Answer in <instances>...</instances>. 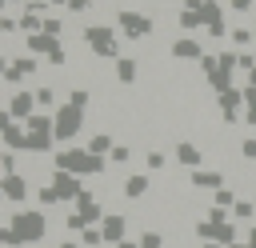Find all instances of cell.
Segmentation results:
<instances>
[{
	"instance_id": "obj_1",
	"label": "cell",
	"mask_w": 256,
	"mask_h": 248,
	"mask_svg": "<svg viewBox=\"0 0 256 248\" xmlns=\"http://www.w3.org/2000/svg\"><path fill=\"white\" fill-rule=\"evenodd\" d=\"M192 232H196V240L200 244H224V248H232V244H240V232H236V220H232V212H220V208H208V216L204 220H196L192 224Z\"/></svg>"
},
{
	"instance_id": "obj_2",
	"label": "cell",
	"mask_w": 256,
	"mask_h": 248,
	"mask_svg": "<svg viewBox=\"0 0 256 248\" xmlns=\"http://www.w3.org/2000/svg\"><path fill=\"white\" fill-rule=\"evenodd\" d=\"M52 168L56 172H72V176H100L104 168H108V160L104 156H92L88 148H60L56 156H52Z\"/></svg>"
},
{
	"instance_id": "obj_3",
	"label": "cell",
	"mask_w": 256,
	"mask_h": 248,
	"mask_svg": "<svg viewBox=\"0 0 256 248\" xmlns=\"http://www.w3.org/2000/svg\"><path fill=\"white\" fill-rule=\"evenodd\" d=\"M4 224L16 232L20 248H28V244H40V240L48 236V212H44V208H20V212H12Z\"/></svg>"
},
{
	"instance_id": "obj_4",
	"label": "cell",
	"mask_w": 256,
	"mask_h": 248,
	"mask_svg": "<svg viewBox=\"0 0 256 248\" xmlns=\"http://www.w3.org/2000/svg\"><path fill=\"white\" fill-rule=\"evenodd\" d=\"M80 36H84V48L96 60H120V32L112 24H88Z\"/></svg>"
},
{
	"instance_id": "obj_5",
	"label": "cell",
	"mask_w": 256,
	"mask_h": 248,
	"mask_svg": "<svg viewBox=\"0 0 256 248\" xmlns=\"http://www.w3.org/2000/svg\"><path fill=\"white\" fill-rule=\"evenodd\" d=\"M52 148H56V120H52V112H36L28 120V152L48 156Z\"/></svg>"
},
{
	"instance_id": "obj_6",
	"label": "cell",
	"mask_w": 256,
	"mask_h": 248,
	"mask_svg": "<svg viewBox=\"0 0 256 248\" xmlns=\"http://www.w3.org/2000/svg\"><path fill=\"white\" fill-rule=\"evenodd\" d=\"M152 28H156V20L148 12H136V8H120L116 12V32L128 36V40H148Z\"/></svg>"
},
{
	"instance_id": "obj_7",
	"label": "cell",
	"mask_w": 256,
	"mask_h": 248,
	"mask_svg": "<svg viewBox=\"0 0 256 248\" xmlns=\"http://www.w3.org/2000/svg\"><path fill=\"white\" fill-rule=\"evenodd\" d=\"M52 120H56V144H64V148H72V140L80 136V128H84V112L80 108H72L68 100L52 112Z\"/></svg>"
},
{
	"instance_id": "obj_8",
	"label": "cell",
	"mask_w": 256,
	"mask_h": 248,
	"mask_svg": "<svg viewBox=\"0 0 256 248\" xmlns=\"http://www.w3.org/2000/svg\"><path fill=\"white\" fill-rule=\"evenodd\" d=\"M0 140H4V152H28V124L12 120L8 108L0 112Z\"/></svg>"
},
{
	"instance_id": "obj_9",
	"label": "cell",
	"mask_w": 256,
	"mask_h": 248,
	"mask_svg": "<svg viewBox=\"0 0 256 248\" xmlns=\"http://www.w3.org/2000/svg\"><path fill=\"white\" fill-rule=\"evenodd\" d=\"M8 112H12V120H20V124H28L40 108H36V92L32 88H20V92H8Z\"/></svg>"
},
{
	"instance_id": "obj_10",
	"label": "cell",
	"mask_w": 256,
	"mask_h": 248,
	"mask_svg": "<svg viewBox=\"0 0 256 248\" xmlns=\"http://www.w3.org/2000/svg\"><path fill=\"white\" fill-rule=\"evenodd\" d=\"M52 188H56V196H60V204H76L80 200V192H84V184H80V176H72V172H52V180H48Z\"/></svg>"
},
{
	"instance_id": "obj_11",
	"label": "cell",
	"mask_w": 256,
	"mask_h": 248,
	"mask_svg": "<svg viewBox=\"0 0 256 248\" xmlns=\"http://www.w3.org/2000/svg\"><path fill=\"white\" fill-rule=\"evenodd\" d=\"M200 16H204V32L212 40H224V32H232V28H224V4L220 0H204L200 4Z\"/></svg>"
},
{
	"instance_id": "obj_12",
	"label": "cell",
	"mask_w": 256,
	"mask_h": 248,
	"mask_svg": "<svg viewBox=\"0 0 256 248\" xmlns=\"http://www.w3.org/2000/svg\"><path fill=\"white\" fill-rule=\"evenodd\" d=\"M172 60H184V64H200L208 52H204V44L196 40V36H180V40H172Z\"/></svg>"
},
{
	"instance_id": "obj_13",
	"label": "cell",
	"mask_w": 256,
	"mask_h": 248,
	"mask_svg": "<svg viewBox=\"0 0 256 248\" xmlns=\"http://www.w3.org/2000/svg\"><path fill=\"white\" fill-rule=\"evenodd\" d=\"M0 196L8 200V204H24L28 196H32V184H28V176H0Z\"/></svg>"
},
{
	"instance_id": "obj_14",
	"label": "cell",
	"mask_w": 256,
	"mask_h": 248,
	"mask_svg": "<svg viewBox=\"0 0 256 248\" xmlns=\"http://www.w3.org/2000/svg\"><path fill=\"white\" fill-rule=\"evenodd\" d=\"M72 212H80L88 224H100V220L108 216V212H104V204H100V196H96L92 188H84V192H80V200L72 204Z\"/></svg>"
},
{
	"instance_id": "obj_15",
	"label": "cell",
	"mask_w": 256,
	"mask_h": 248,
	"mask_svg": "<svg viewBox=\"0 0 256 248\" xmlns=\"http://www.w3.org/2000/svg\"><path fill=\"white\" fill-rule=\"evenodd\" d=\"M172 160H176L180 168H188V172L204 168V152H200V144H192V140H180V144L172 148Z\"/></svg>"
},
{
	"instance_id": "obj_16",
	"label": "cell",
	"mask_w": 256,
	"mask_h": 248,
	"mask_svg": "<svg viewBox=\"0 0 256 248\" xmlns=\"http://www.w3.org/2000/svg\"><path fill=\"white\" fill-rule=\"evenodd\" d=\"M100 232H104V244H120V240H128V216H120V212H108L104 220H100Z\"/></svg>"
},
{
	"instance_id": "obj_17",
	"label": "cell",
	"mask_w": 256,
	"mask_h": 248,
	"mask_svg": "<svg viewBox=\"0 0 256 248\" xmlns=\"http://www.w3.org/2000/svg\"><path fill=\"white\" fill-rule=\"evenodd\" d=\"M24 48H28V56H52V52H60L64 48V40H56V36H48V32H36V36H24Z\"/></svg>"
},
{
	"instance_id": "obj_18",
	"label": "cell",
	"mask_w": 256,
	"mask_h": 248,
	"mask_svg": "<svg viewBox=\"0 0 256 248\" xmlns=\"http://www.w3.org/2000/svg\"><path fill=\"white\" fill-rule=\"evenodd\" d=\"M176 28L184 36H196V28H204V16H200V4H184L176 12Z\"/></svg>"
},
{
	"instance_id": "obj_19",
	"label": "cell",
	"mask_w": 256,
	"mask_h": 248,
	"mask_svg": "<svg viewBox=\"0 0 256 248\" xmlns=\"http://www.w3.org/2000/svg\"><path fill=\"white\" fill-rule=\"evenodd\" d=\"M188 184H192V188L220 192V188H224V172H216V168H196V172H188Z\"/></svg>"
},
{
	"instance_id": "obj_20",
	"label": "cell",
	"mask_w": 256,
	"mask_h": 248,
	"mask_svg": "<svg viewBox=\"0 0 256 248\" xmlns=\"http://www.w3.org/2000/svg\"><path fill=\"white\" fill-rule=\"evenodd\" d=\"M148 192V172H132V176H124V184H120V196H128V200H140Z\"/></svg>"
},
{
	"instance_id": "obj_21",
	"label": "cell",
	"mask_w": 256,
	"mask_h": 248,
	"mask_svg": "<svg viewBox=\"0 0 256 248\" xmlns=\"http://www.w3.org/2000/svg\"><path fill=\"white\" fill-rule=\"evenodd\" d=\"M64 100H60V88H52V84H40L36 88V108L40 112H56Z\"/></svg>"
},
{
	"instance_id": "obj_22",
	"label": "cell",
	"mask_w": 256,
	"mask_h": 248,
	"mask_svg": "<svg viewBox=\"0 0 256 248\" xmlns=\"http://www.w3.org/2000/svg\"><path fill=\"white\" fill-rule=\"evenodd\" d=\"M136 76H140V64H136L132 56H120V60H116V84L128 88V84H136Z\"/></svg>"
},
{
	"instance_id": "obj_23",
	"label": "cell",
	"mask_w": 256,
	"mask_h": 248,
	"mask_svg": "<svg viewBox=\"0 0 256 248\" xmlns=\"http://www.w3.org/2000/svg\"><path fill=\"white\" fill-rule=\"evenodd\" d=\"M228 40H232V48H236V52H248V48L256 44V36H252V24H236V28L228 32Z\"/></svg>"
},
{
	"instance_id": "obj_24",
	"label": "cell",
	"mask_w": 256,
	"mask_h": 248,
	"mask_svg": "<svg viewBox=\"0 0 256 248\" xmlns=\"http://www.w3.org/2000/svg\"><path fill=\"white\" fill-rule=\"evenodd\" d=\"M112 148H116V140H112L108 132H92V140H88V152H92V156H104V160H108Z\"/></svg>"
},
{
	"instance_id": "obj_25",
	"label": "cell",
	"mask_w": 256,
	"mask_h": 248,
	"mask_svg": "<svg viewBox=\"0 0 256 248\" xmlns=\"http://www.w3.org/2000/svg\"><path fill=\"white\" fill-rule=\"evenodd\" d=\"M236 204H240V200H236V188H228V184H224L220 192H212V208H220V212H232Z\"/></svg>"
},
{
	"instance_id": "obj_26",
	"label": "cell",
	"mask_w": 256,
	"mask_h": 248,
	"mask_svg": "<svg viewBox=\"0 0 256 248\" xmlns=\"http://www.w3.org/2000/svg\"><path fill=\"white\" fill-rule=\"evenodd\" d=\"M12 64H16V72H20L24 80H32V76L40 72V60H36V56H12Z\"/></svg>"
},
{
	"instance_id": "obj_27",
	"label": "cell",
	"mask_w": 256,
	"mask_h": 248,
	"mask_svg": "<svg viewBox=\"0 0 256 248\" xmlns=\"http://www.w3.org/2000/svg\"><path fill=\"white\" fill-rule=\"evenodd\" d=\"M144 168H148V172H164V168H168V152H160V148L144 152Z\"/></svg>"
},
{
	"instance_id": "obj_28",
	"label": "cell",
	"mask_w": 256,
	"mask_h": 248,
	"mask_svg": "<svg viewBox=\"0 0 256 248\" xmlns=\"http://www.w3.org/2000/svg\"><path fill=\"white\" fill-rule=\"evenodd\" d=\"M64 100H68L72 108H80V112H84V108L92 104V92H88V88H68V96H64Z\"/></svg>"
},
{
	"instance_id": "obj_29",
	"label": "cell",
	"mask_w": 256,
	"mask_h": 248,
	"mask_svg": "<svg viewBox=\"0 0 256 248\" xmlns=\"http://www.w3.org/2000/svg\"><path fill=\"white\" fill-rule=\"evenodd\" d=\"M36 204H40L44 212H48V208H56V204H60V196H56V188H52V184H44V188H36Z\"/></svg>"
},
{
	"instance_id": "obj_30",
	"label": "cell",
	"mask_w": 256,
	"mask_h": 248,
	"mask_svg": "<svg viewBox=\"0 0 256 248\" xmlns=\"http://www.w3.org/2000/svg\"><path fill=\"white\" fill-rule=\"evenodd\" d=\"M80 244H84V248H100V244H104V232H100V224L84 228V232H80Z\"/></svg>"
},
{
	"instance_id": "obj_31",
	"label": "cell",
	"mask_w": 256,
	"mask_h": 248,
	"mask_svg": "<svg viewBox=\"0 0 256 248\" xmlns=\"http://www.w3.org/2000/svg\"><path fill=\"white\" fill-rule=\"evenodd\" d=\"M16 156H20V152H4V156H0V176H16V172H20V160H16Z\"/></svg>"
},
{
	"instance_id": "obj_32",
	"label": "cell",
	"mask_w": 256,
	"mask_h": 248,
	"mask_svg": "<svg viewBox=\"0 0 256 248\" xmlns=\"http://www.w3.org/2000/svg\"><path fill=\"white\" fill-rule=\"evenodd\" d=\"M256 216V200H240L236 208H232V220H252ZM256 224V220H252Z\"/></svg>"
},
{
	"instance_id": "obj_33",
	"label": "cell",
	"mask_w": 256,
	"mask_h": 248,
	"mask_svg": "<svg viewBox=\"0 0 256 248\" xmlns=\"http://www.w3.org/2000/svg\"><path fill=\"white\" fill-rule=\"evenodd\" d=\"M44 32L56 36V40H64V20L60 16H44Z\"/></svg>"
},
{
	"instance_id": "obj_34",
	"label": "cell",
	"mask_w": 256,
	"mask_h": 248,
	"mask_svg": "<svg viewBox=\"0 0 256 248\" xmlns=\"http://www.w3.org/2000/svg\"><path fill=\"white\" fill-rule=\"evenodd\" d=\"M64 228H72V232H84V228H92V224H88L80 212H72V208H68V216H64Z\"/></svg>"
},
{
	"instance_id": "obj_35",
	"label": "cell",
	"mask_w": 256,
	"mask_h": 248,
	"mask_svg": "<svg viewBox=\"0 0 256 248\" xmlns=\"http://www.w3.org/2000/svg\"><path fill=\"white\" fill-rule=\"evenodd\" d=\"M128 160H132V148H128V144H116L112 156H108V164H128Z\"/></svg>"
},
{
	"instance_id": "obj_36",
	"label": "cell",
	"mask_w": 256,
	"mask_h": 248,
	"mask_svg": "<svg viewBox=\"0 0 256 248\" xmlns=\"http://www.w3.org/2000/svg\"><path fill=\"white\" fill-rule=\"evenodd\" d=\"M240 156L256 164V136H244V140H240Z\"/></svg>"
},
{
	"instance_id": "obj_37",
	"label": "cell",
	"mask_w": 256,
	"mask_h": 248,
	"mask_svg": "<svg viewBox=\"0 0 256 248\" xmlns=\"http://www.w3.org/2000/svg\"><path fill=\"white\" fill-rule=\"evenodd\" d=\"M0 32H4V36L20 32V20H16V16H0Z\"/></svg>"
},
{
	"instance_id": "obj_38",
	"label": "cell",
	"mask_w": 256,
	"mask_h": 248,
	"mask_svg": "<svg viewBox=\"0 0 256 248\" xmlns=\"http://www.w3.org/2000/svg\"><path fill=\"white\" fill-rule=\"evenodd\" d=\"M0 244H4V248H20V240H16V232H12L8 224L0 228Z\"/></svg>"
},
{
	"instance_id": "obj_39",
	"label": "cell",
	"mask_w": 256,
	"mask_h": 248,
	"mask_svg": "<svg viewBox=\"0 0 256 248\" xmlns=\"http://www.w3.org/2000/svg\"><path fill=\"white\" fill-rule=\"evenodd\" d=\"M64 12H76V16H84V12H92V0H68V8Z\"/></svg>"
},
{
	"instance_id": "obj_40",
	"label": "cell",
	"mask_w": 256,
	"mask_h": 248,
	"mask_svg": "<svg viewBox=\"0 0 256 248\" xmlns=\"http://www.w3.org/2000/svg\"><path fill=\"white\" fill-rule=\"evenodd\" d=\"M48 64H52V68H64V64H68V44H64L60 52H52V56H48Z\"/></svg>"
},
{
	"instance_id": "obj_41",
	"label": "cell",
	"mask_w": 256,
	"mask_h": 248,
	"mask_svg": "<svg viewBox=\"0 0 256 248\" xmlns=\"http://www.w3.org/2000/svg\"><path fill=\"white\" fill-rule=\"evenodd\" d=\"M232 4V12H252L256 8V0H228Z\"/></svg>"
},
{
	"instance_id": "obj_42",
	"label": "cell",
	"mask_w": 256,
	"mask_h": 248,
	"mask_svg": "<svg viewBox=\"0 0 256 248\" xmlns=\"http://www.w3.org/2000/svg\"><path fill=\"white\" fill-rule=\"evenodd\" d=\"M244 124H248V128H256V104H252V108H244Z\"/></svg>"
},
{
	"instance_id": "obj_43",
	"label": "cell",
	"mask_w": 256,
	"mask_h": 248,
	"mask_svg": "<svg viewBox=\"0 0 256 248\" xmlns=\"http://www.w3.org/2000/svg\"><path fill=\"white\" fill-rule=\"evenodd\" d=\"M244 88H256V68H252V72L244 76Z\"/></svg>"
},
{
	"instance_id": "obj_44",
	"label": "cell",
	"mask_w": 256,
	"mask_h": 248,
	"mask_svg": "<svg viewBox=\"0 0 256 248\" xmlns=\"http://www.w3.org/2000/svg\"><path fill=\"white\" fill-rule=\"evenodd\" d=\"M116 248H140V240H132V236H128V240H120Z\"/></svg>"
},
{
	"instance_id": "obj_45",
	"label": "cell",
	"mask_w": 256,
	"mask_h": 248,
	"mask_svg": "<svg viewBox=\"0 0 256 248\" xmlns=\"http://www.w3.org/2000/svg\"><path fill=\"white\" fill-rule=\"evenodd\" d=\"M244 240H248V248H256V224L248 228V236H244Z\"/></svg>"
},
{
	"instance_id": "obj_46",
	"label": "cell",
	"mask_w": 256,
	"mask_h": 248,
	"mask_svg": "<svg viewBox=\"0 0 256 248\" xmlns=\"http://www.w3.org/2000/svg\"><path fill=\"white\" fill-rule=\"evenodd\" d=\"M56 248H84V244H80V240H60Z\"/></svg>"
},
{
	"instance_id": "obj_47",
	"label": "cell",
	"mask_w": 256,
	"mask_h": 248,
	"mask_svg": "<svg viewBox=\"0 0 256 248\" xmlns=\"http://www.w3.org/2000/svg\"><path fill=\"white\" fill-rule=\"evenodd\" d=\"M48 4H56V8H68V0H48Z\"/></svg>"
},
{
	"instance_id": "obj_48",
	"label": "cell",
	"mask_w": 256,
	"mask_h": 248,
	"mask_svg": "<svg viewBox=\"0 0 256 248\" xmlns=\"http://www.w3.org/2000/svg\"><path fill=\"white\" fill-rule=\"evenodd\" d=\"M200 248H224V244H212V240H208V244H200Z\"/></svg>"
},
{
	"instance_id": "obj_49",
	"label": "cell",
	"mask_w": 256,
	"mask_h": 248,
	"mask_svg": "<svg viewBox=\"0 0 256 248\" xmlns=\"http://www.w3.org/2000/svg\"><path fill=\"white\" fill-rule=\"evenodd\" d=\"M232 248H248V240H240V244H232Z\"/></svg>"
},
{
	"instance_id": "obj_50",
	"label": "cell",
	"mask_w": 256,
	"mask_h": 248,
	"mask_svg": "<svg viewBox=\"0 0 256 248\" xmlns=\"http://www.w3.org/2000/svg\"><path fill=\"white\" fill-rule=\"evenodd\" d=\"M184 4H204V0H184Z\"/></svg>"
},
{
	"instance_id": "obj_51",
	"label": "cell",
	"mask_w": 256,
	"mask_h": 248,
	"mask_svg": "<svg viewBox=\"0 0 256 248\" xmlns=\"http://www.w3.org/2000/svg\"><path fill=\"white\" fill-rule=\"evenodd\" d=\"M4 4H20V0H4Z\"/></svg>"
},
{
	"instance_id": "obj_52",
	"label": "cell",
	"mask_w": 256,
	"mask_h": 248,
	"mask_svg": "<svg viewBox=\"0 0 256 248\" xmlns=\"http://www.w3.org/2000/svg\"><path fill=\"white\" fill-rule=\"evenodd\" d=\"M252 36H256V20H252Z\"/></svg>"
},
{
	"instance_id": "obj_53",
	"label": "cell",
	"mask_w": 256,
	"mask_h": 248,
	"mask_svg": "<svg viewBox=\"0 0 256 248\" xmlns=\"http://www.w3.org/2000/svg\"><path fill=\"white\" fill-rule=\"evenodd\" d=\"M156 248H164V244H156Z\"/></svg>"
},
{
	"instance_id": "obj_54",
	"label": "cell",
	"mask_w": 256,
	"mask_h": 248,
	"mask_svg": "<svg viewBox=\"0 0 256 248\" xmlns=\"http://www.w3.org/2000/svg\"><path fill=\"white\" fill-rule=\"evenodd\" d=\"M252 200H256V196H252Z\"/></svg>"
}]
</instances>
